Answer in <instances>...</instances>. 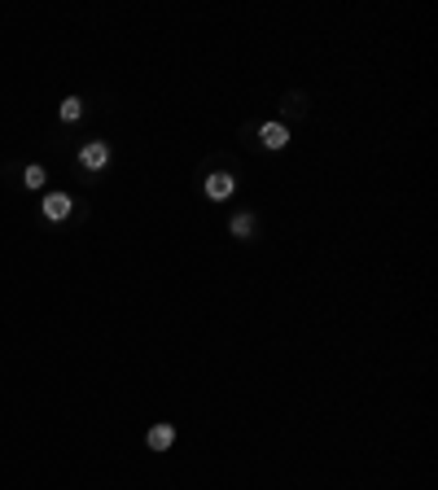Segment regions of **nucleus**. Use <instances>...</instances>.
I'll list each match as a JSON object with an SVG mask.
<instances>
[{
  "label": "nucleus",
  "mask_w": 438,
  "mask_h": 490,
  "mask_svg": "<svg viewBox=\"0 0 438 490\" xmlns=\"http://www.w3.org/2000/svg\"><path fill=\"white\" fill-rule=\"evenodd\" d=\"M106 162H110V145L106 140H84L80 145V167L84 171L97 175V171H106Z\"/></svg>",
  "instance_id": "1"
},
{
  "label": "nucleus",
  "mask_w": 438,
  "mask_h": 490,
  "mask_svg": "<svg viewBox=\"0 0 438 490\" xmlns=\"http://www.w3.org/2000/svg\"><path fill=\"white\" fill-rule=\"evenodd\" d=\"M40 211H44V219H48V223H62V219H70V211H75V201H70L66 193H48V197H44V206H40Z\"/></svg>",
  "instance_id": "2"
},
{
  "label": "nucleus",
  "mask_w": 438,
  "mask_h": 490,
  "mask_svg": "<svg viewBox=\"0 0 438 490\" xmlns=\"http://www.w3.org/2000/svg\"><path fill=\"white\" fill-rule=\"evenodd\" d=\"M233 193H237V175L215 171L211 179H206V197H211V201H224V197H233Z\"/></svg>",
  "instance_id": "3"
},
{
  "label": "nucleus",
  "mask_w": 438,
  "mask_h": 490,
  "mask_svg": "<svg viewBox=\"0 0 438 490\" xmlns=\"http://www.w3.org/2000/svg\"><path fill=\"white\" fill-rule=\"evenodd\" d=\"M259 140H263L268 149H285V145H290V132H285L280 123H263V127H259Z\"/></svg>",
  "instance_id": "4"
},
{
  "label": "nucleus",
  "mask_w": 438,
  "mask_h": 490,
  "mask_svg": "<svg viewBox=\"0 0 438 490\" xmlns=\"http://www.w3.org/2000/svg\"><path fill=\"white\" fill-rule=\"evenodd\" d=\"M171 442H175V429H171V425H153V429H149V447H153V451H167Z\"/></svg>",
  "instance_id": "5"
},
{
  "label": "nucleus",
  "mask_w": 438,
  "mask_h": 490,
  "mask_svg": "<svg viewBox=\"0 0 438 490\" xmlns=\"http://www.w3.org/2000/svg\"><path fill=\"white\" fill-rule=\"evenodd\" d=\"M58 114H62V123H80L84 118V101L80 96H66L62 106H58Z\"/></svg>",
  "instance_id": "6"
},
{
  "label": "nucleus",
  "mask_w": 438,
  "mask_h": 490,
  "mask_svg": "<svg viewBox=\"0 0 438 490\" xmlns=\"http://www.w3.org/2000/svg\"><path fill=\"white\" fill-rule=\"evenodd\" d=\"M44 179H48V171L40 162H31L27 171H22V184H27V189H44Z\"/></svg>",
  "instance_id": "7"
},
{
  "label": "nucleus",
  "mask_w": 438,
  "mask_h": 490,
  "mask_svg": "<svg viewBox=\"0 0 438 490\" xmlns=\"http://www.w3.org/2000/svg\"><path fill=\"white\" fill-rule=\"evenodd\" d=\"M250 232H254V219H250V215H237V219H233V237H250Z\"/></svg>",
  "instance_id": "8"
}]
</instances>
